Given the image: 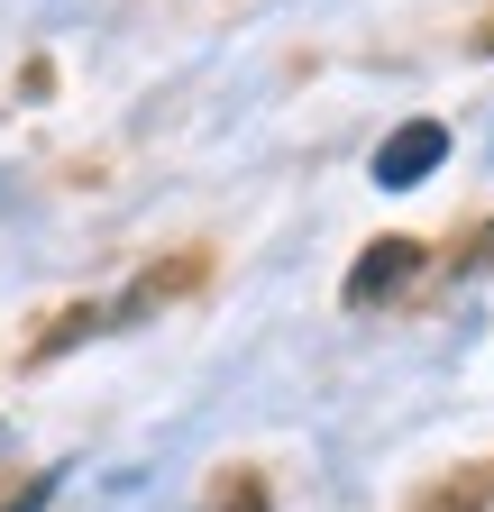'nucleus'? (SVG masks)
Masks as SVG:
<instances>
[{
  "mask_svg": "<svg viewBox=\"0 0 494 512\" xmlns=\"http://www.w3.org/2000/svg\"><path fill=\"white\" fill-rule=\"evenodd\" d=\"M421 256H430L421 238H376V247H366L357 266H348L339 302H348V311H376V302H394V293H403V284L421 275Z\"/></svg>",
  "mask_w": 494,
  "mask_h": 512,
  "instance_id": "obj_1",
  "label": "nucleus"
},
{
  "mask_svg": "<svg viewBox=\"0 0 494 512\" xmlns=\"http://www.w3.org/2000/svg\"><path fill=\"white\" fill-rule=\"evenodd\" d=\"M440 165H449V128L440 119H403L394 138L376 147V183L385 192H412V183H430Z\"/></svg>",
  "mask_w": 494,
  "mask_h": 512,
  "instance_id": "obj_2",
  "label": "nucleus"
},
{
  "mask_svg": "<svg viewBox=\"0 0 494 512\" xmlns=\"http://www.w3.org/2000/svg\"><path fill=\"white\" fill-rule=\"evenodd\" d=\"M494 503V476H467V485H449V494H430L421 512H485Z\"/></svg>",
  "mask_w": 494,
  "mask_h": 512,
  "instance_id": "obj_3",
  "label": "nucleus"
},
{
  "mask_svg": "<svg viewBox=\"0 0 494 512\" xmlns=\"http://www.w3.org/2000/svg\"><path fill=\"white\" fill-rule=\"evenodd\" d=\"M211 512H275V503H266V485H257V476H229Z\"/></svg>",
  "mask_w": 494,
  "mask_h": 512,
  "instance_id": "obj_4",
  "label": "nucleus"
},
{
  "mask_svg": "<svg viewBox=\"0 0 494 512\" xmlns=\"http://www.w3.org/2000/svg\"><path fill=\"white\" fill-rule=\"evenodd\" d=\"M46 503H55V476H28V485L0 503V512H46Z\"/></svg>",
  "mask_w": 494,
  "mask_h": 512,
  "instance_id": "obj_5",
  "label": "nucleus"
}]
</instances>
